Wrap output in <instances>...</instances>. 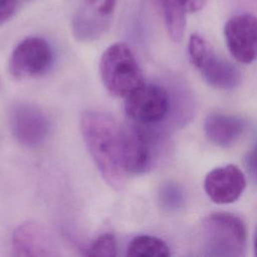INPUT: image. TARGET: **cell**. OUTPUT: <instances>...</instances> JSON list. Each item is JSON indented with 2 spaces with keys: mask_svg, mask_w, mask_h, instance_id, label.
Returning <instances> with one entry per match:
<instances>
[{
  "mask_svg": "<svg viewBox=\"0 0 257 257\" xmlns=\"http://www.w3.org/2000/svg\"><path fill=\"white\" fill-rule=\"evenodd\" d=\"M80 131L104 182L113 190H121L127 175L123 164L121 126L107 113L85 110L80 118Z\"/></svg>",
  "mask_w": 257,
  "mask_h": 257,
  "instance_id": "cell-1",
  "label": "cell"
},
{
  "mask_svg": "<svg viewBox=\"0 0 257 257\" xmlns=\"http://www.w3.org/2000/svg\"><path fill=\"white\" fill-rule=\"evenodd\" d=\"M99 73L105 89L116 97H125L145 83L133 51L123 42L105 49L99 61Z\"/></svg>",
  "mask_w": 257,
  "mask_h": 257,
  "instance_id": "cell-2",
  "label": "cell"
},
{
  "mask_svg": "<svg viewBox=\"0 0 257 257\" xmlns=\"http://www.w3.org/2000/svg\"><path fill=\"white\" fill-rule=\"evenodd\" d=\"M201 245L209 256H241L246 245L243 222L230 213L218 212L201 223Z\"/></svg>",
  "mask_w": 257,
  "mask_h": 257,
  "instance_id": "cell-3",
  "label": "cell"
},
{
  "mask_svg": "<svg viewBox=\"0 0 257 257\" xmlns=\"http://www.w3.org/2000/svg\"><path fill=\"white\" fill-rule=\"evenodd\" d=\"M124 111L137 123L153 126L163 121L170 112L168 91L157 84L144 83L124 97Z\"/></svg>",
  "mask_w": 257,
  "mask_h": 257,
  "instance_id": "cell-4",
  "label": "cell"
},
{
  "mask_svg": "<svg viewBox=\"0 0 257 257\" xmlns=\"http://www.w3.org/2000/svg\"><path fill=\"white\" fill-rule=\"evenodd\" d=\"M116 3L117 0H82L71 21L74 38L91 42L102 37L112 24Z\"/></svg>",
  "mask_w": 257,
  "mask_h": 257,
  "instance_id": "cell-5",
  "label": "cell"
},
{
  "mask_svg": "<svg viewBox=\"0 0 257 257\" xmlns=\"http://www.w3.org/2000/svg\"><path fill=\"white\" fill-rule=\"evenodd\" d=\"M151 128L134 121L121 126L123 164L127 174H141L152 168L158 138Z\"/></svg>",
  "mask_w": 257,
  "mask_h": 257,
  "instance_id": "cell-6",
  "label": "cell"
},
{
  "mask_svg": "<svg viewBox=\"0 0 257 257\" xmlns=\"http://www.w3.org/2000/svg\"><path fill=\"white\" fill-rule=\"evenodd\" d=\"M51 60V48L45 39L37 36L27 37L12 51L9 72L16 79L36 77L48 69Z\"/></svg>",
  "mask_w": 257,
  "mask_h": 257,
  "instance_id": "cell-7",
  "label": "cell"
},
{
  "mask_svg": "<svg viewBox=\"0 0 257 257\" xmlns=\"http://www.w3.org/2000/svg\"><path fill=\"white\" fill-rule=\"evenodd\" d=\"M224 36L231 55L240 63L249 64L257 58V17L242 13L228 19Z\"/></svg>",
  "mask_w": 257,
  "mask_h": 257,
  "instance_id": "cell-8",
  "label": "cell"
},
{
  "mask_svg": "<svg viewBox=\"0 0 257 257\" xmlns=\"http://www.w3.org/2000/svg\"><path fill=\"white\" fill-rule=\"evenodd\" d=\"M10 126L15 139L25 147H36L45 140L49 132V120L38 107L19 103L10 112Z\"/></svg>",
  "mask_w": 257,
  "mask_h": 257,
  "instance_id": "cell-9",
  "label": "cell"
},
{
  "mask_svg": "<svg viewBox=\"0 0 257 257\" xmlns=\"http://www.w3.org/2000/svg\"><path fill=\"white\" fill-rule=\"evenodd\" d=\"M191 63L201 72L211 86L219 89H233L241 82L239 69L231 62L215 54L209 45L190 57Z\"/></svg>",
  "mask_w": 257,
  "mask_h": 257,
  "instance_id": "cell-10",
  "label": "cell"
},
{
  "mask_svg": "<svg viewBox=\"0 0 257 257\" xmlns=\"http://www.w3.org/2000/svg\"><path fill=\"white\" fill-rule=\"evenodd\" d=\"M245 188L246 178L235 165L217 167L210 171L204 180V190L207 196L220 205L237 201Z\"/></svg>",
  "mask_w": 257,
  "mask_h": 257,
  "instance_id": "cell-11",
  "label": "cell"
},
{
  "mask_svg": "<svg viewBox=\"0 0 257 257\" xmlns=\"http://www.w3.org/2000/svg\"><path fill=\"white\" fill-rule=\"evenodd\" d=\"M14 256H58L55 243L47 229L36 222L19 225L12 236Z\"/></svg>",
  "mask_w": 257,
  "mask_h": 257,
  "instance_id": "cell-12",
  "label": "cell"
},
{
  "mask_svg": "<svg viewBox=\"0 0 257 257\" xmlns=\"http://www.w3.org/2000/svg\"><path fill=\"white\" fill-rule=\"evenodd\" d=\"M204 130L213 144L227 148L241 138L245 130V121L235 115L214 112L207 115Z\"/></svg>",
  "mask_w": 257,
  "mask_h": 257,
  "instance_id": "cell-13",
  "label": "cell"
},
{
  "mask_svg": "<svg viewBox=\"0 0 257 257\" xmlns=\"http://www.w3.org/2000/svg\"><path fill=\"white\" fill-rule=\"evenodd\" d=\"M160 9L169 37L174 42H180L186 29L187 0H152Z\"/></svg>",
  "mask_w": 257,
  "mask_h": 257,
  "instance_id": "cell-14",
  "label": "cell"
},
{
  "mask_svg": "<svg viewBox=\"0 0 257 257\" xmlns=\"http://www.w3.org/2000/svg\"><path fill=\"white\" fill-rule=\"evenodd\" d=\"M126 255L167 257L171 255V252L169 246L162 239L150 235H141L130 242Z\"/></svg>",
  "mask_w": 257,
  "mask_h": 257,
  "instance_id": "cell-15",
  "label": "cell"
},
{
  "mask_svg": "<svg viewBox=\"0 0 257 257\" xmlns=\"http://www.w3.org/2000/svg\"><path fill=\"white\" fill-rule=\"evenodd\" d=\"M84 255L93 257H113L116 255V241L112 234L104 233L94 239L85 249Z\"/></svg>",
  "mask_w": 257,
  "mask_h": 257,
  "instance_id": "cell-16",
  "label": "cell"
},
{
  "mask_svg": "<svg viewBox=\"0 0 257 257\" xmlns=\"http://www.w3.org/2000/svg\"><path fill=\"white\" fill-rule=\"evenodd\" d=\"M18 0H0V26L7 22L17 8Z\"/></svg>",
  "mask_w": 257,
  "mask_h": 257,
  "instance_id": "cell-17",
  "label": "cell"
},
{
  "mask_svg": "<svg viewBox=\"0 0 257 257\" xmlns=\"http://www.w3.org/2000/svg\"><path fill=\"white\" fill-rule=\"evenodd\" d=\"M245 166L253 181L257 183V144L246 155Z\"/></svg>",
  "mask_w": 257,
  "mask_h": 257,
  "instance_id": "cell-18",
  "label": "cell"
},
{
  "mask_svg": "<svg viewBox=\"0 0 257 257\" xmlns=\"http://www.w3.org/2000/svg\"><path fill=\"white\" fill-rule=\"evenodd\" d=\"M175 189L172 188L171 186H166L163 191L161 192V201L162 203H164V205L168 206V207H172L173 205L177 204L178 202V197H177V193L175 192Z\"/></svg>",
  "mask_w": 257,
  "mask_h": 257,
  "instance_id": "cell-19",
  "label": "cell"
},
{
  "mask_svg": "<svg viewBox=\"0 0 257 257\" xmlns=\"http://www.w3.org/2000/svg\"><path fill=\"white\" fill-rule=\"evenodd\" d=\"M254 250H255V255L257 256V231H256L255 240H254Z\"/></svg>",
  "mask_w": 257,
  "mask_h": 257,
  "instance_id": "cell-20",
  "label": "cell"
}]
</instances>
